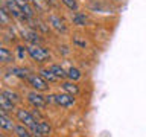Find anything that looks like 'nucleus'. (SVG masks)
<instances>
[{"instance_id":"10","label":"nucleus","mask_w":146,"mask_h":137,"mask_svg":"<svg viewBox=\"0 0 146 137\" xmlns=\"http://www.w3.org/2000/svg\"><path fill=\"white\" fill-rule=\"evenodd\" d=\"M61 88H62L64 93H68V94H72V96H78V94H79V91H81L79 85H78L75 81L62 82V84H61Z\"/></svg>"},{"instance_id":"14","label":"nucleus","mask_w":146,"mask_h":137,"mask_svg":"<svg viewBox=\"0 0 146 137\" xmlns=\"http://www.w3.org/2000/svg\"><path fill=\"white\" fill-rule=\"evenodd\" d=\"M9 73L17 76V78H20V79H27L29 78V72L26 68H21V67H11L9 68Z\"/></svg>"},{"instance_id":"19","label":"nucleus","mask_w":146,"mask_h":137,"mask_svg":"<svg viewBox=\"0 0 146 137\" xmlns=\"http://www.w3.org/2000/svg\"><path fill=\"white\" fill-rule=\"evenodd\" d=\"M49 68L59 78V79H64V78H67V70H64V68H62L61 66H58V64H52V66H49Z\"/></svg>"},{"instance_id":"20","label":"nucleus","mask_w":146,"mask_h":137,"mask_svg":"<svg viewBox=\"0 0 146 137\" xmlns=\"http://www.w3.org/2000/svg\"><path fill=\"white\" fill-rule=\"evenodd\" d=\"M73 23L78 26H85L87 25V17L81 12H76L75 15H73Z\"/></svg>"},{"instance_id":"17","label":"nucleus","mask_w":146,"mask_h":137,"mask_svg":"<svg viewBox=\"0 0 146 137\" xmlns=\"http://www.w3.org/2000/svg\"><path fill=\"white\" fill-rule=\"evenodd\" d=\"M2 94L5 96V98H8L11 102H14V104H18L21 100V98L18 96V93H15V91H12V90H6L5 88L3 91H2Z\"/></svg>"},{"instance_id":"3","label":"nucleus","mask_w":146,"mask_h":137,"mask_svg":"<svg viewBox=\"0 0 146 137\" xmlns=\"http://www.w3.org/2000/svg\"><path fill=\"white\" fill-rule=\"evenodd\" d=\"M3 6L8 9V12L11 14V17L17 18V20H26V15H25V12H23L21 6L15 2V0H5Z\"/></svg>"},{"instance_id":"9","label":"nucleus","mask_w":146,"mask_h":137,"mask_svg":"<svg viewBox=\"0 0 146 137\" xmlns=\"http://www.w3.org/2000/svg\"><path fill=\"white\" fill-rule=\"evenodd\" d=\"M49 23L52 25V27H55L58 32H67V26L66 23H64V20L61 17L55 15V14H52V15H49Z\"/></svg>"},{"instance_id":"4","label":"nucleus","mask_w":146,"mask_h":137,"mask_svg":"<svg viewBox=\"0 0 146 137\" xmlns=\"http://www.w3.org/2000/svg\"><path fill=\"white\" fill-rule=\"evenodd\" d=\"M27 100H29V104L32 107H35L36 110L40 108H44L46 105H47V100H46V96H43L40 93V91H31V93H27Z\"/></svg>"},{"instance_id":"5","label":"nucleus","mask_w":146,"mask_h":137,"mask_svg":"<svg viewBox=\"0 0 146 137\" xmlns=\"http://www.w3.org/2000/svg\"><path fill=\"white\" fill-rule=\"evenodd\" d=\"M27 82H29V85H32V88L36 90V91L47 90V81H46L41 75H29Z\"/></svg>"},{"instance_id":"21","label":"nucleus","mask_w":146,"mask_h":137,"mask_svg":"<svg viewBox=\"0 0 146 137\" xmlns=\"http://www.w3.org/2000/svg\"><path fill=\"white\" fill-rule=\"evenodd\" d=\"M9 15H11V14L8 12V9L5 8V6H2V9H0V17H2V23H3L5 26L9 23Z\"/></svg>"},{"instance_id":"22","label":"nucleus","mask_w":146,"mask_h":137,"mask_svg":"<svg viewBox=\"0 0 146 137\" xmlns=\"http://www.w3.org/2000/svg\"><path fill=\"white\" fill-rule=\"evenodd\" d=\"M61 2L66 5V6L70 9V11H76L78 9V3H76V0H61Z\"/></svg>"},{"instance_id":"8","label":"nucleus","mask_w":146,"mask_h":137,"mask_svg":"<svg viewBox=\"0 0 146 137\" xmlns=\"http://www.w3.org/2000/svg\"><path fill=\"white\" fill-rule=\"evenodd\" d=\"M21 35H23V38H25L29 44H41V41H43L40 38L38 32H35L34 29H23Z\"/></svg>"},{"instance_id":"26","label":"nucleus","mask_w":146,"mask_h":137,"mask_svg":"<svg viewBox=\"0 0 146 137\" xmlns=\"http://www.w3.org/2000/svg\"><path fill=\"white\" fill-rule=\"evenodd\" d=\"M2 137H6V136H2Z\"/></svg>"},{"instance_id":"6","label":"nucleus","mask_w":146,"mask_h":137,"mask_svg":"<svg viewBox=\"0 0 146 137\" xmlns=\"http://www.w3.org/2000/svg\"><path fill=\"white\" fill-rule=\"evenodd\" d=\"M55 104H56L58 107H62V108H70L75 105V96H72L68 93L55 94Z\"/></svg>"},{"instance_id":"12","label":"nucleus","mask_w":146,"mask_h":137,"mask_svg":"<svg viewBox=\"0 0 146 137\" xmlns=\"http://www.w3.org/2000/svg\"><path fill=\"white\" fill-rule=\"evenodd\" d=\"M0 110L5 113H12V111H17L15 110V104L11 102L8 98H5V96L2 94L0 96Z\"/></svg>"},{"instance_id":"23","label":"nucleus","mask_w":146,"mask_h":137,"mask_svg":"<svg viewBox=\"0 0 146 137\" xmlns=\"http://www.w3.org/2000/svg\"><path fill=\"white\" fill-rule=\"evenodd\" d=\"M32 2H34V5L40 9V11H43L46 8V5H47V0H32Z\"/></svg>"},{"instance_id":"18","label":"nucleus","mask_w":146,"mask_h":137,"mask_svg":"<svg viewBox=\"0 0 146 137\" xmlns=\"http://www.w3.org/2000/svg\"><path fill=\"white\" fill-rule=\"evenodd\" d=\"M67 78H68L70 81H75V82H76L78 79H81V78H82V73H81L79 68L70 67V68L67 70Z\"/></svg>"},{"instance_id":"2","label":"nucleus","mask_w":146,"mask_h":137,"mask_svg":"<svg viewBox=\"0 0 146 137\" xmlns=\"http://www.w3.org/2000/svg\"><path fill=\"white\" fill-rule=\"evenodd\" d=\"M15 114H17V119L20 120L23 125H26L29 130H32V128H35V125L38 123V120L35 119V116L34 114H31L27 110H25V108H18L17 111H15Z\"/></svg>"},{"instance_id":"1","label":"nucleus","mask_w":146,"mask_h":137,"mask_svg":"<svg viewBox=\"0 0 146 137\" xmlns=\"http://www.w3.org/2000/svg\"><path fill=\"white\" fill-rule=\"evenodd\" d=\"M26 50H27V55H29L35 63H46L50 58V52L40 44H29L26 47Z\"/></svg>"},{"instance_id":"16","label":"nucleus","mask_w":146,"mask_h":137,"mask_svg":"<svg viewBox=\"0 0 146 137\" xmlns=\"http://www.w3.org/2000/svg\"><path fill=\"white\" fill-rule=\"evenodd\" d=\"M40 73H41V76H43L46 81H49V82H56V81H59V78L55 75V73L50 70V68H43Z\"/></svg>"},{"instance_id":"7","label":"nucleus","mask_w":146,"mask_h":137,"mask_svg":"<svg viewBox=\"0 0 146 137\" xmlns=\"http://www.w3.org/2000/svg\"><path fill=\"white\" fill-rule=\"evenodd\" d=\"M31 131H32V134H34V137H47L49 132H50V125L47 122L38 120L35 128H32Z\"/></svg>"},{"instance_id":"15","label":"nucleus","mask_w":146,"mask_h":137,"mask_svg":"<svg viewBox=\"0 0 146 137\" xmlns=\"http://www.w3.org/2000/svg\"><path fill=\"white\" fill-rule=\"evenodd\" d=\"M0 61L3 64H11L14 61V57H12V53L9 52V49H6V47L0 49Z\"/></svg>"},{"instance_id":"11","label":"nucleus","mask_w":146,"mask_h":137,"mask_svg":"<svg viewBox=\"0 0 146 137\" xmlns=\"http://www.w3.org/2000/svg\"><path fill=\"white\" fill-rule=\"evenodd\" d=\"M0 125H2V128L6 130V131H14L15 130V123H14L12 117H9L5 111H2V114H0Z\"/></svg>"},{"instance_id":"24","label":"nucleus","mask_w":146,"mask_h":137,"mask_svg":"<svg viewBox=\"0 0 146 137\" xmlns=\"http://www.w3.org/2000/svg\"><path fill=\"white\" fill-rule=\"evenodd\" d=\"M26 52H27V50H26ZM26 52H25V49H23L21 46H18V47H17V55H18V58H20V59H23V58H25Z\"/></svg>"},{"instance_id":"13","label":"nucleus","mask_w":146,"mask_h":137,"mask_svg":"<svg viewBox=\"0 0 146 137\" xmlns=\"http://www.w3.org/2000/svg\"><path fill=\"white\" fill-rule=\"evenodd\" d=\"M14 134H15L17 137H34V134H32V131L27 128L26 125H23V123H20V125H15V130H14Z\"/></svg>"},{"instance_id":"25","label":"nucleus","mask_w":146,"mask_h":137,"mask_svg":"<svg viewBox=\"0 0 146 137\" xmlns=\"http://www.w3.org/2000/svg\"><path fill=\"white\" fill-rule=\"evenodd\" d=\"M75 44L81 46V47H85V44H87V43H85V41H81L79 38H78V35H76V37H75Z\"/></svg>"}]
</instances>
